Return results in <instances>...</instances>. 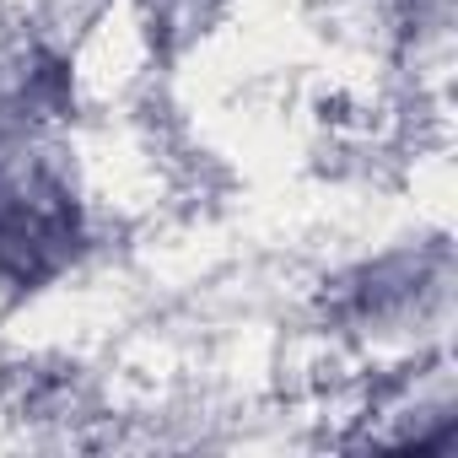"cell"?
<instances>
[]
</instances>
